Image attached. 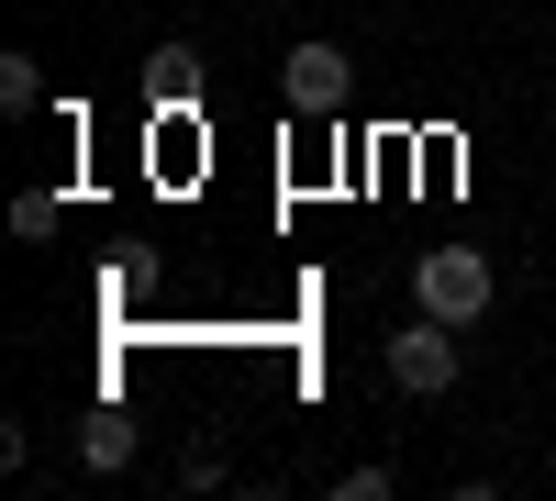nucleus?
I'll use <instances>...</instances> for the list:
<instances>
[{
	"label": "nucleus",
	"mask_w": 556,
	"mask_h": 501,
	"mask_svg": "<svg viewBox=\"0 0 556 501\" xmlns=\"http://www.w3.org/2000/svg\"><path fill=\"white\" fill-rule=\"evenodd\" d=\"M490 301H501V279H490L479 246H424V256H412V312H434V324L468 335Z\"/></svg>",
	"instance_id": "nucleus-1"
},
{
	"label": "nucleus",
	"mask_w": 556,
	"mask_h": 501,
	"mask_svg": "<svg viewBox=\"0 0 556 501\" xmlns=\"http://www.w3.org/2000/svg\"><path fill=\"white\" fill-rule=\"evenodd\" d=\"M390 390H412V401H445V390H456V324L412 312V324L390 335Z\"/></svg>",
	"instance_id": "nucleus-2"
},
{
	"label": "nucleus",
	"mask_w": 556,
	"mask_h": 501,
	"mask_svg": "<svg viewBox=\"0 0 556 501\" xmlns=\"http://www.w3.org/2000/svg\"><path fill=\"white\" fill-rule=\"evenodd\" d=\"M278 101L290 112H345V45H290V57H278Z\"/></svg>",
	"instance_id": "nucleus-3"
},
{
	"label": "nucleus",
	"mask_w": 556,
	"mask_h": 501,
	"mask_svg": "<svg viewBox=\"0 0 556 501\" xmlns=\"http://www.w3.org/2000/svg\"><path fill=\"white\" fill-rule=\"evenodd\" d=\"M146 101H167V112L201 101V45H178V34L156 45V57H146Z\"/></svg>",
	"instance_id": "nucleus-4"
},
{
	"label": "nucleus",
	"mask_w": 556,
	"mask_h": 501,
	"mask_svg": "<svg viewBox=\"0 0 556 501\" xmlns=\"http://www.w3.org/2000/svg\"><path fill=\"white\" fill-rule=\"evenodd\" d=\"M134 446H146V435H134L123 413H89V435H78V458H89V468L112 479V468H134Z\"/></svg>",
	"instance_id": "nucleus-5"
},
{
	"label": "nucleus",
	"mask_w": 556,
	"mask_h": 501,
	"mask_svg": "<svg viewBox=\"0 0 556 501\" xmlns=\"http://www.w3.org/2000/svg\"><path fill=\"white\" fill-rule=\"evenodd\" d=\"M0 112H12V123H23V112H45V67L23 57V45L0 57Z\"/></svg>",
	"instance_id": "nucleus-6"
},
{
	"label": "nucleus",
	"mask_w": 556,
	"mask_h": 501,
	"mask_svg": "<svg viewBox=\"0 0 556 501\" xmlns=\"http://www.w3.org/2000/svg\"><path fill=\"white\" fill-rule=\"evenodd\" d=\"M56 223H67V190H23L12 201V235H56Z\"/></svg>",
	"instance_id": "nucleus-7"
},
{
	"label": "nucleus",
	"mask_w": 556,
	"mask_h": 501,
	"mask_svg": "<svg viewBox=\"0 0 556 501\" xmlns=\"http://www.w3.org/2000/svg\"><path fill=\"white\" fill-rule=\"evenodd\" d=\"M390 490H401V479H390L379 458H367V468H345V479H334V501H390Z\"/></svg>",
	"instance_id": "nucleus-8"
}]
</instances>
